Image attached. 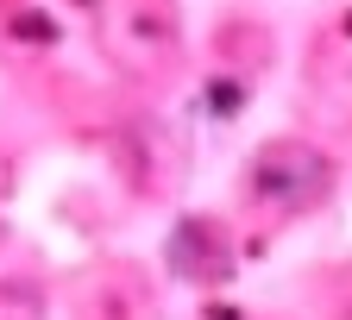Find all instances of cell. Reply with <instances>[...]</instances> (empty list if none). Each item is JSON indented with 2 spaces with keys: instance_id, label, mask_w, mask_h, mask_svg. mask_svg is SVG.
I'll list each match as a JSON object with an SVG mask.
<instances>
[{
  "instance_id": "obj_2",
  "label": "cell",
  "mask_w": 352,
  "mask_h": 320,
  "mask_svg": "<svg viewBox=\"0 0 352 320\" xmlns=\"http://www.w3.org/2000/svg\"><path fill=\"white\" fill-rule=\"evenodd\" d=\"M170 264L183 270V277H227V245H220V233L208 220H189V226H176V239H170Z\"/></svg>"
},
{
  "instance_id": "obj_3",
  "label": "cell",
  "mask_w": 352,
  "mask_h": 320,
  "mask_svg": "<svg viewBox=\"0 0 352 320\" xmlns=\"http://www.w3.org/2000/svg\"><path fill=\"white\" fill-rule=\"evenodd\" d=\"M208 320H239V314L233 308H208Z\"/></svg>"
},
{
  "instance_id": "obj_1",
  "label": "cell",
  "mask_w": 352,
  "mask_h": 320,
  "mask_svg": "<svg viewBox=\"0 0 352 320\" xmlns=\"http://www.w3.org/2000/svg\"><path fill=\"white\" fill-rule=\"evenodd\" d=\"M327 182H333V170H327V157L315 151V145H271L258 163H252V189H258V201H271V207H283V214H296V207H315L321 195H327Z\"/></svg>"
}]
</instances>
